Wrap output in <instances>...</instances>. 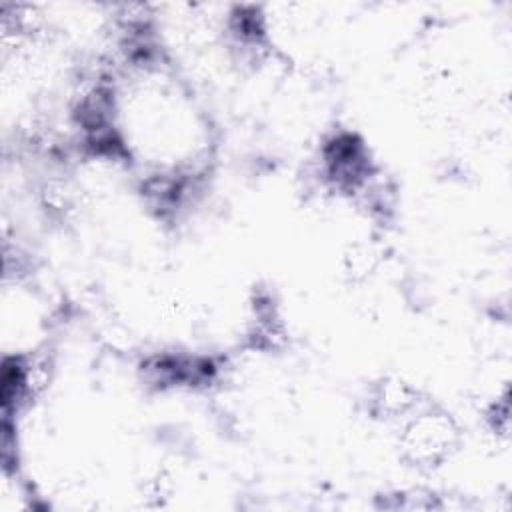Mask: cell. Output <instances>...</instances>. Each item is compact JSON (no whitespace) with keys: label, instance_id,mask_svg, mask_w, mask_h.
<instances>
[{"label":"cell","instance_id":"6da1fadb","mask_svg":"<svg viewBox=\"0 0 512 512\" xmlns=\"http://www.w3.org/2000/svg\"><path fill=\"white\" fill-rule=\"evenodd\" d=\"M394 426L400 456L410 466L426 472L438 470L464 440L456 416L430 398Z\"/></svg>","mask_w":512,"mask_h":512}]
</instances>
